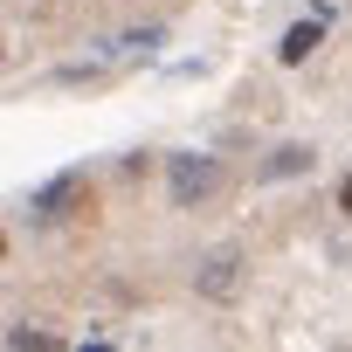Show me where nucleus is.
I'll return each mask as SVG.
<instances>
[{"instance_id":"5","label":"nucleus","mask_w":352,"mask_h":352,"mask_svg":"<svg viewBox=\"0 0 352 352\" xmlns=\"http://www.w3.org/2000/svg\"><path fill=\"white\" fill-rule=\"evenodd\" d=\"M318 166V152L311 145H276L270 152V166H263V180H297V173H311Z\"/></svg>"},{"instance_id":"2","label":"nucleus","mask_w":352,"mask_h":352,"mask_svg":"<svg viewBox=\"0 0 352 352\" xmlns=\"http://www.w3.org/2000/svg\"><path fill=\"white\" fill-rule=\"evenodd\" d=\"M194 290H201L208 304H235V297H242V256H235V249H214V256H201V270H194Z\"/></svg>"},{"instance_id":"1","label":"nucleus","mask_w":352,"mask_h":352,"mask_svg":"<svg viewBox=\"0 0 352 352\" xmlns=\"http://www.w3.org/2000/svg\"><path fill=\"white\" fill-rule=\"evenodd\" d=\"M214 187H221V166H214L208 152H173V159H166V194H173V208H201Z\"/></svg>"},{"instance_id":"8","label":"nucleus","mask_w":352,"mask_h":352,"mask_svg":"<svg viewBox=\"0 0 352 352\" xmlns=\"http://www.w3.org/2000/svg\"><path fill=\"white\" fill-rule=\"evenodd\" d=\"M338 208H345V214H352V173H345V187H338Z\"/></svg>"},{"instance_id":"3","label":"nucleus","mask_w":352,"mask_h":352,"mask_svg":"<svg viewBox=\"0 0 352 352\" xmlns=\"http://www.w3.org/2000/svg\"><path fill=\"white\" fill-rule=\"evenodd\" d=\"M90 201V180L83 173H56L49 187H35V221H63V214H76Z\"/></svg>"},{"instance_id":"6","label":"nucleus","mask_w":352,"mask_h":352,"mask_svg":"<svg viewBox=\"0 0 352 352\" xmlns=\"http://www.w3.org/2000/svg\"><path fill=\"white\" fill-rule=\"evenodd\" d=\"M318 42H324V21H297V28H290V35L276 42V56H283V63L297 69V63H311V49H318Z\"/></svg>"},{"instance_id":"4","label":"nucleus","mask_w":352,"mask_h":352,"mask_svg":"<svg viewBox=\"0 0 352 352\" xmlns=\"http://www.w3.org/2000/svg\"><path fill=\"white\" fill-rule=\"evenodd\" d=\"M159 42H166L159 28H131V35H118V42H104V49H97V69H118V63H145Z\"/></svg>"},{"instance_id":"7","label":"nucleus","mask_w":352,"mask_h":352,"mask_svg":"<svg viewBox=\"0 0 352 352\" xmlns=\"http://www.w3.org/2000/svg\"><path fill=\"white\" fill-rule=\"evenodd\" d=\"M8 345H14V352H56V338H49V331H35V324H14V331H8Z\"/></svg>"},{"instance_id":"9","label":"nucleus","mask_w":352,"mask_h":352,"mask_svg":"<svg viewBox=\"0 0 352 352\" xmlns=\"http://www.w3.org/2000/svg\"><path fill=\"white\" fill-rule=\"evenodd\" d=\"M0 249H8V242H0Z\"/></svg>"}]
</instances>
